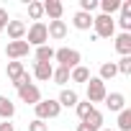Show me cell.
Instances as JSON below:
<instances>
[{
	"label": "cell",
	"instance_id": "6da1fadb",
	"mask_svg": "<svg viewBox=\"0 0 131 131\" xmlns=\"http://www.w3.org/2000/svg\"><path fill=\"white\" fill-rule=\"evenodd\" d=\"M54 59L59 62V67L75 70L77 64H80V51H77V49H67V46H62V49L54 51Z\"/></svg>",
	"mask_w": 131,
	"mask_h": 131
},
{
	"label": "cell",
	"instance_id": "7a4b0ae2",
	"mask_svg": "<svg viewBox=\"0 0 131 131\" xmlns=\"http://www.w3.org/2000/svg\"><path fill=\"white\" fill-rule=\"evenodd\" d=\"M93 26H95V36L98 39H111L113 31H116V21L111 16H103V13L98 18H93Z\"/></svg>",
	"mask_w": 131,
	"mask_h": 131
},
{
	"label": "cell",
	"instance_id": "3957f363",
	"mask_svg": "<svg viewBox=\"0 0 131 131\" xmlns=\"http://www.w3.org/2000/svg\"><path fill=\"white\" fill-rule=\"evenodd\" d=\"M34 108H36V118H39V121L57 118V116H59V111H62V105H59L57 100H51V98H49V100H39Z\"/></svg>",
	"mask_w": 131,
	"mask_h": 131
},
{
	"label": "cell",
	"instance_id": "277c9868",
	"mask_svg": "<svg viewBox=\"0 0 131 131\" xmlns=\"http://www.w3.org/2000/svg\"><path fill=\"white\" fill-rule=\"evenodd\" d=\"M105 82L100 80V77H90L88 80V103H100V100H105Z\"/></svg>",
	"mask_w": 131,
	"mask_h": 131
},
{
	"label": "cell",
	"instance_id": "5b68a950",
	"mask_svg": "<svg viewBox=\"0 0 131 131\" xmlns=\"http://www.w3.org/2000/svg\"><path fill=\"white\" fill-rule=\"evenodd\" d=\"M49 41V34H46V23H41V21H36L31 28H28V46L34 44V46H44Z\"/></svg>",
	"mask_w": 131,
	"mask_h": 131
},
{
	"label": "cell",
	"instance_id": "8992f818",
	"mask_svg": "<svg viewBox=\"0 0 131 131\" xmlns=\"http://www.w3.org/2000/svg\"><path fill=\"white\" fill-rule=\"evenodd\" d=\"M28 44L26 41H8V46H5V57L8 59H13V62H18L21 57H26L28 54Z\"/></svg>",
	"mask_w": 131,
	"mask_h": 131
},
{
	"label": "cell",
	"instance_id": "52a82bcc",
	"mask_svg": "<svg viewBox=\"0 0 131 131\" xmlns=\"http://www.w3.org/2000/svg\"><path fill=\"white\" fill-rule=\"evenodd\" d=\"M18 95H21V100H23V103H28V105H36V103L41 100V93H39V88H36L34 82H28V85L18 88Z\"/></svg>",
	"mask_w": 131,
	"mask_h": 131
},
{
	"label": "cell",
	"instance_id": "ba28073f",
	"mask_svg": "<svg viewBox=\"0 0 131 131\" xmlns=\"http://www.w3.org/2000/svg\"><path fill=\"white\" fill-rule=\"evenodd\" d=\"M5 31H8L10 41H23V36H26V23H23V21H8Z\"/></svg>",
	"mask_w": 131,
	"mask_h": 131
},
{
	"label": "cell",
	"instance_id": "9c48e42d",
	"mask_svg": "<svg viewBox=\"0 0 131 131\" xmlns=\"http://www.w3.org/2000/svg\"><path fill=\"white\" fill-rule=\"evenodd\" d=\"M44 13L51 18V21H62V13H64V5L59 0H46L44 3Z\"/></svg>",
	"mask_w": 131,
	"mask_h": 131
},
{
	"label": "cell",
	"instance_id": "30bf717a",
	"mask_svg": "<svg viewBox=\"0 0 131 131\" xmlns=\"http://www.w3.org/2000/svg\"><path fill=\"white\" fill-rule=\"evenodd\" d=\"M105 105H108L111 111L121 113V111L126 108V98H123V93H111V95H105Z\"/></svg>",
	"mask_w": 131,
	"mask_h": 131
},
{
	"label": "cell",
	"instance_id": "8fae6325",
	"mask_svg": "<svg viewBox=\"0 0 131 131\" xmlns=\"http://www.w3.org/2000/svg\"><path fill=\"white\" fill-rule=\"evenodd\" d=\"M51 72H54V67H51L49 62H36V67H34V77L41 80V82L51 80Z\"/></svg>",
	"mask_w": 131,
	"mask_h": 131
},
{
	"label": "cell",
	"instance_id": "7c38bea8",
	"mask_svg": "<svg viewBox=\"0 0 131 131\" xmlns=\"http://www.w3.org/2000/svg\"><path fill=\"white\" fill-rule=\"evenodd\" d=\"M46 34L51 39H64V36H67V23H64V21H49Z\"/></svg>",
	"mask_w": 131,
	"mask_h": 131
},
{
	"label": "cell",
	"instance_id": "4fadbf2b",
	"mask_svg": "<svg viewBox=\"0 0 131 131\" xmlns=\"http://www.w3.org/2000/svg\"><path fill=\"white\" fill-rule=\"evenodd\" d=\"M72 23H75V28H77V31H88V28L93 26V16H90V13L77 10V13H75V18H72Z\"/></svg>",
	"mask_w": 131,
	"mask_h": 131
},
{
	"label": "cell",
	"instance_id": "5bb4252c",
	"mask_svg": "<svg viewBox=\"0 0 131 131\" xmlns=\"http://www.w3.org/2000/svg\"><path fill=\"white\" fill-rule=\"evenodd\" d=\"M116 51L121 57H131V34H121L116 39Z\"/></svg>",
	"mask_w": 131,
	"mask_h": 131
},
{
	"label": "cell",
	"instance_id": "9a60e30c",
	"mask_svg": "<svg viewBox=\"0 0 131 131\" xmlns=\"http://www.w3.org/2000/svg\"><path fill=\"white\" fill-rule=\"evenodd\" d=\"M57 103H59V105H67V108H75V105L80 103V98H77V93H75V90H62Z\"/></svg>",
	"mask_w": 131,
	"mask_h": 131
},
{
	"label": "cell",
	"instance_id": "2e32d148",
	"mask_svg": "<svg viewBox=\"0 0 131 131\" xmlns=\"http://www.w3.org/2000/svg\"><path fill=\"white\" fill-rule=\"evenodd\" d=\"M70 80H72V82H88V80H90V70L82 67V64H77L75 70H70Z\"/></svg>",
	"mask_w": 131,
	"mask_h": 131
},
{
	"label": "cell",
	"instance_id": "e0dca14e",
	"mask_svg": "<svg viewBox=\"0 0 131 131\" xmlns=\"http://www.w3.org/2000/svg\"><path fill=\"white\" fill-rule=\"evenodd\" d=\"M13 113H16V105L10 103V98H5V95H0V118H13Z\"/></svg>",
	"mask_w": 131,
	"mask_h": 131
},
{
	"label": "cell",
	"instance_id": "ac0fdd59",
	"mask_svg": "<svg viewBox=\"0 0 131 131\" xmlns=\"http://www.w3.org/2000/svg\"><path fill=\"white\" fill-rule=\"evenodd\" d=\"M5 72H8L10 82H16V80H21V75H23L26 70H23V64H21V62H8V70H5Z\"/></svg>",
	"mask_w": 131,
	"mask_h": 131
},
{
	"label": "cell",
	"instance_id": "d6986e66",
	"mask_svg": "<svg viewBox=\"0 0 131 131\" xmlns=\"http://www.w3.org/2000/svg\"><path fill=\"white\" fill-rule=\"evenodd\" d=\"M118 75V70H116V62H105V64H100V80L105 82V80H113Z\"/></svg>",
	"mask_w": 131,
	"mask_h": 131
},
{
	"label": "cell",
	"instance_id": "ffe728a7",
	"mask_svg": "<svg viewBox=\"0 0 131 131\" xmlns=\"http://www.w3.org/2000/svg\"><path fill=\"white\" fill-rule=\"evenodd\" d=\"M118 131H131V108H123L118 113Z\"/></svg>",
	"mask_w": 131,
	"mask_h": 131
},
{
	"label": "cell",
	"instance_id": "44dd1931",
	"mask_svg": "<svg viewBox=\"0 0 131 131\" xmlns=\"http://www.w3.org/2000/svg\"><path fill=\"white\" fill-rule=\"evenodd\" d=\"M54 59V49L51 46H36V62H51Z\"/></svg>",
	"mask_w": 131,
	"mask_h": 131
},
{
	"label": "cell",
	"instance_id": "7402d4cb",
	"mask_svg": "<svg viewBox=\"0 0 131 131\" xmlns=\"http://www.w3.org/2000/svg\"><path fill=\"white\" fill-rule=\"evenodd\" d=\"M82 123H88V126H93V128H98V131H100V126H103V113L93 108V111H90V116H88Z\"/></svg>",
	"mask_w": 131,
	"mask_h": 131
},
{
	"label": "cell",
	"instance_id": "603a6c76",
	"mask_svg": "<svg viewBox=\"0 0 131 131\" xmlns=\"http://www.w3.org/2000/svg\"><path fill=\"white\" fill-rule=\"evenodd\" d=\"M98 5L103 8V16H113V13L121 8V0H100Z\"/></svg>",
	"mask_w": 131,
	"mask_h": 131
},
{
	"label": "cell",
	"instance_id": "cb8c5ba5",
	"mask_svg": "<svg viewBox=\"0 0 131 131\" xmlns=\"http://www.w3.org/2000/svg\"><path fill=\"white\" fill-rule=\"evenodd\" d=\"M51 77H54L57 85H64V82H70V70H67V67H57V70L51 72Z\"/></svg>",
	"mask_w": 131,
	"mask_h": 131
},
{
	"label": "cell",
	"instance_id": "d4e9b609",
	"mask_svg": "<svg viewBox=\"0 0 131 131\" xmlns=\"http://www.w3.org/2000/svg\"><path fill=\"white\" fill-rule=\"evenodd\" d=\"M28 16H31L34 21H39V18L44 16V3H28Z\"/></svg>",
	"mask_w": 131,
	"mask_h": 131
},
{
	"label": "cell",
	"instance_id": "484cf974",
	"mask_svg": "<svg viewBox=\"0 0 131 131\" xmlns=\"http://www.w3.org/2000/svg\"><path fill=\"white\" fill-rule=\"evenodd\" d=\"M116 70L121 75H131V57H121V62L116 64Z\"/></svg>",
	"mask_w": 131,
	"mask_h": 131
},
{
	"label": "cell",
	"instance_id": "4316f807",
	"mask_svg": "<svg viewBox=\"0 0 131 131\" xmlns=\"http://www.w3.org/2000/svg\"><path fill=\"white\" fill-rule=\"evenodd\" d=\"M75 111H77V116L85 121V118L90 116V111H93V103H77V105H75Z\"/></svg>",
	"mask_w": 131,
	"mask_h": 131
},
{
	"label": "cell",
	"instance_id": "83f0119b",
	"mask_svg": "<svg viewBox=\"0 0 131 131\" xmlns=\"http://www.w3.org/2000/svg\"><path fill=\"white\" fill-rule=\"evenodd\" d=\"M95 8H98V0H80V10H82V13H90V16H93Z\"/></svg>",
	"mask_w": 131,
	"mask_h": 131
},
{
	"label": "cell",
	"instance_id": "f1b7e54d",
	"mask_svg": "<svg viewBox=\"0 0 131 131\" xmlns=\"http://www.w3.org/2000/svg\"><path fill=\"white\" fill-rule=\"evenodd\" d=\"M28 131H49V126H46L44 121H39V118H34V121L28 123Z\"/></svg>",
	"mask_w": 131,
	"mask_h": 131
},
{
	"label": "cell",
	"instance_id": "f546056e",
	"mask_svg": "<svg viewBox=\"0 0 131 131\" xmlns=\"http://www.w3.org/2000/svg\"><path fill=\"white\" fill-rule=\"evenodd\" d=\"M8 21H10V18H8V10H5V8H0V31H5Z\"/></svg>",
	"mask_w": 131,
	"mask_h": 131
},
{
	"label": "cell",
	"instance_id": "4dcf8cb0",
	"mask_svg": "<svg viewBox=\"0 0 131 131\" xmlns=\"http://www.w3.org/2000/svg\"><path fill=\"white\" fill-rule=\"evenodd\" d=\"M0 131H16V128H13V123L5 121V123H0Z\"/></svg>",
	"mask_w": 131,
	"mask_h": 131
},
{
	"label": "cell",
	"instance_id": "1f68e13d",
	"mask_svg": "<svg viewBox=\"0 0 131 131\" xmlns=\"http://www.w3.org/2000/svg\"><path fill=\"white\" fill-rule=\"evenodd\" d=\"M77 131H98V128H93V126H88V123H80Z\"/></svg>",
	"mask_w": 131,
	"mask_h": 131
},
{
	"label": "cell",
	"instance_id": "d6a6232c",
	"mask_svg": "<svg viewBox=\"0 0 131 131\" xmlns=\"http://www.w3.org/2000/svg\"><path fill=\"white\" fill-rule=\"evenodd\" d=\"M103 131H113V128H103Z\"/></svg>",
	"mask_w": 131,
	"mask_h": 131
}]
</instances>
